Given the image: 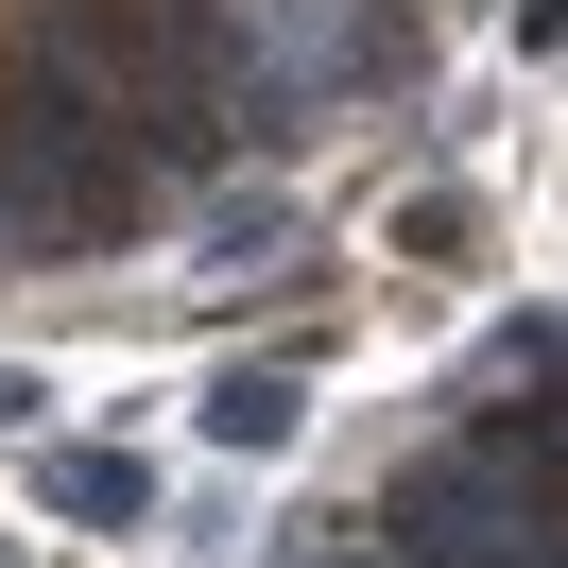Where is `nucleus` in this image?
Instances as JSON below:
<instances>
[{
  "mask_svg": "<svg viewBox=\"0 0 568 568\" xmlns=\"http://www.w3.org/2000/svg\"><path fill=\"white\" fill-rule=\"evenodd\" d=\"M517 52H568V0H517Z\"/></svg>",
  "mask_w": 568,
  "mask_h": 568,
  "instance_id": "obj_5",
  "label": "nucleus"
},
{
  "mask_svg": "<svg viewBox=\"0 0 568 568\" xmlns=\"http://www.w3.org/2000/svg\"><path fill=\"white\" fill-rule=\"evenodd\" d=\"M36 396H52V379H18V362H0V430H36Z\"/></svg>",
  "mask_w": 568,
  "mask_h": 568,
  "instance_id": "obj_6",
  "label": "nucleus"
},
{
  "mask_svg": "<svg viewBox=\"0 0 568 568\" xmlns=\"http://www.w3.org/2000/svg\"><path fill=\"white\" fill-rule=\"evenodd\" d=\"M293 414H311L293 362H224V379H207V448H293Z\"/></svg>",
  "mask_w": 568,
  "mask_h": 568,
  "instance_id": "obj_3",
  "label": "nucleus"
},
{
  "mask_svg": "<svg viewBox=\"0 0 568 568\" xmlns=\"http://www.w3.org/2000/svg\"><path fill=\"white\" fill-rule=\"evenodd\" d=\"M517 379H568V327H551V311H534V327H499V345H483V396H517Z\"/></svg>",
  "mask_w": 568,
  "mask_h": 568,
  "instance_id": "obj_4",
  "label": "nucleus"
},
{
  "mask_svg": "<svg viewBox=\"0 0 568 568\" xmlns=\"http://www.w3.org/2000/svg\"><path fill=\"white\" fill-rule=\"evenodd\" d=\"M36 499H52V517H87V534H139V517H155V465H139V448H52Z\"/></svg>",
  "mask_w": 568,
  "mask_h": 568,
  "instance_id": "obj_2",
  "label": "nucleus"
},
{
  "mask_svg": "<svg viewBox=\"0 0 568 568\" xmlns=\"http://www.w3.org/2000/svg\"><path fill=\"white\" fill-rule=\"evenodd\" d=\"M0 568H18V551H0Z\"/></svg>",
  "mask_w": 568,
  "mask_h": 568,
  "instance_id": "obj_7",
  "label": "nucleus"
},
{
  "mask_svg": "<svg viewBox=\"0 0 568 568\" xmlns=\"http://www.w3.org/2000/svg\"><path fill=\"white\" fill-rule=\"evenodd\" d=\"M121 224L139 207V139H121V104H87V87H36V104L0 121V224Z\"/></svg>",
  "mask_w": 568,
  "mask_h": 568,
  "instance_id": "obj_1",
  "label": "nucleus"
}]
</instances>
